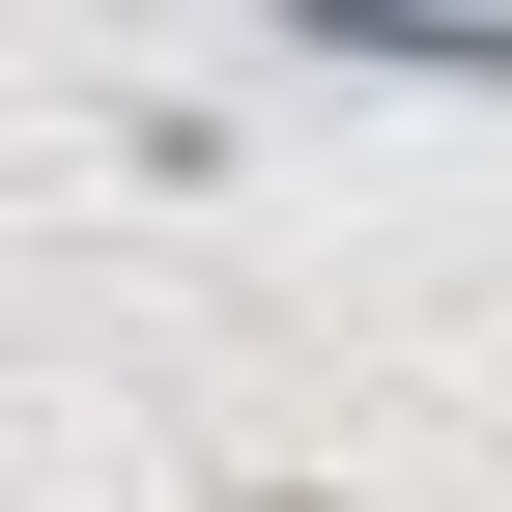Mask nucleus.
<instances>
[{
	"instance_id": "1",
	"label": "nucleus",
	"mask_w": 512,
	"mask_h": 512,
	"mask_svg": "<svg viewBox=\"0 0 512 512\" xmlns=\"http://www.w3.org/2000/svg\"><path fill=\"white\" fill-rule=\"evenodd\" d=\"M285 29H313V57H399V86H512L484 0H285Z\"/></svg>"
}]
</instances>
